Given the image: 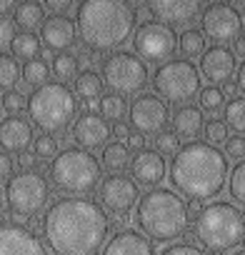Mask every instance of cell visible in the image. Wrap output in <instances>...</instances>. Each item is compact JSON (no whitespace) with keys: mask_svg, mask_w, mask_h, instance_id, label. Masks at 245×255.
Instances as JSON below:
<instances>
[{"mask_svg":"<svg viewBox=\"0 0 245 255\" xmlns=\"http://www.w3.org/2000/svg\"><path fill=\"white\" fill-rule=\"evenodd\" d=\"M110 233L105 208L83 195L58 198L43 218L45 245L53 255H95Z\"/></svg>","mask_w":245,"mask_h":255,"instance_id":"obj_1","label":"cell"},{"mask_svg":"<svg viewBox=\"0 0 245 255\" xmlns=\"http://www.w3.org/2000/svg\"><path fill=\"white\" fill-rule=\"evenodd\" d=\"M230 175L228 158L220 148L205 140L185 143L168 165L170 188L188 200H213L223 193Z\"/></svg>","mask_w":245,"mask_h":255,"instance_id":"obj_2","label":"cell"},{"mask_svg":"<svg viewBox=\"0 0 245 255\" xmlns=\"http://www.w3.org/2000/svg\"><path fill=\"white\" fill-rule=\"evenodd\" d=\"M75 25L80 40L93 53H115L135 35L138 8L122 0H83L78 3Z\"/></svg>","mask_w":245,"mask_h":255,"instance_id":"obj_3","label":"cell"},{"mask_svg":"<svg viewBox=\"0 0 245 255\" xmlns=\"http://www.w3.org/2000/svg\"><path fill=\"white\" fill-rule=\"evenodd\" d=\"M135 225L153 243H175L190 225L188 203L173 188H150L135 205Z\"/></svg>","mask_w":245,"mask_h":255,"instance_id":"obj_4","label":"cell"},{"mask_svg":"<svg viewBox=\"0 0 245 255\" xmlns=\"http://www.w3.org/2000/svg\"><path fill=\"white\" fill-rule=\"evenodd\" d=\"M193 235L208 253L223 255L245 240V213L233 200H215L195 218Z\"/></svg>","mask_w":245,"mask_h":255,"instance_id":"obj_5","label":"cell"},{"mask_svg":"<svg viewBox=\"0 0 245 255\" xmlns=\"http://www.w3.org/2000/svg\"><path fill=\"white\" fill-rule=\"evenodd\" d=\"M103 168L90 150L65 148L50 163V183L65 195H85L98 190Z\"/></svg>","mask_w":245,"mask_h":255,"instance_id":"obj_6","label":"cell"},{"mask_svg":"<svg viewBox=\"0 0 245 255\" xmlns=\"http://www.w3.org/2000/svg\"><path fill=\"white\" fill-rule=\"evenodd\" d=\"M78 98L63 83H48L35 88L28 98V115L30 123L38 125L43 133H60L75 120Z\"/></svg>","mask_w":245,"mask_h":255,"instance_id":"obj_7","label":"cell"},{"mask_svg":"<svg viewBox=\"0 0 245 255\" xmlns=\"http://www.w3.org/2000/svg\"><path fill=\"white\" fill-rule=\"evenodd\" d=\"M153 90L168 105H190L200 98V70L185 58H173L155 70Z\"/></svg>","mask_w":245,"mask_h":255,"instance_id":"obj_8","label":"cell"},{"mask_svg":"<svg viewBox=\"0 0 245 255\" xmlns=\"http://www.w3.org/2000/svg\"><path fill=\"white\" fill-rule=\"evenodd\" d=\"M5 200L13 215L33 220L50 200V185L38 170H20L5 183Z\"/></svg>","mask_w":245,"mask_h":255,"instance_id":"obj_9","label":"cell"},{"mask_svg":"<svg viewBox=\"0 0 245 255\" xmlns=\"http://www.w3.org/2000/svg\"><path fill=\"white\" fill-rule=\"evenodd\" d=\"M100 78L113 93L118 95H140V90L148 85L150 73L148 65L130 50H115L100 63Z\"/></svg>","mask_w":245,"mask_h":255,"instance_id":"obj_10","label":"cell"},{"mask_svg":"<svg viewBox=\"0 0 245 255\" xmlns=\"http://www.w3.org/2000/svg\"><path fill=\"white\" fill-rule=\"evenodd\" d=\"M178 50V35L173 28L155 23V20H145L143 25L135 28L133 35V53L143 60V63H168L173 60Z\"/></svg>","mask_w":245,"mask_h":255,"instance_id":"obj_11","label":"cell"},{"mask_svg":"<svg viewBox=\"0 0 245 255\" xmlns=\"http://www.w3.org/2000/svg\"><path fill=\"white\" fill-rule=\"evenodd\" d=\"M200 30L213 45L235 43L243 35V15L230 3H210L200 15Z\"/></svg>","mask_w":245,"mask_h":255,"instance_id":"obj_12","label":"cell"},{"mask_svg":"<svg viewBox=\"0 0 245 255\" xmlns=\"http://www.w3.org/2000/svg\"><path fill=\"white\" fill-rule=\"evenodd\" d=\"M128 120L135 133L160 135L170 120V110L168 103H163L155 93H140L128 108Z\"/></svg>","mask_w":245,"mask_h":255,"instance_id":"obj_13","label":"cell"},{"mask_svg":"<svg viewBox=\"0 0 245 255\" xmlns=\"http://www.w3.org/2000/svg\"><path fill=\"white\" fill-rule=\"evenodd\" d=\"M98 200L105 210L120 215V213H130V208L138 205L140 200V188L130 175H120L113 173L98 185Z\"/></svg>","mask_w":245,"mask_h":255,"instance_id":"obj_14","label":"cell"},{"mask_svg":"<svg viewBox=\"0 0 245 255\" xmlns=\"http://www.w3.org/2000/svg\"><path fill=\"white\" fill-rule=\"evenodd\" d=\"M143 8L150 13L155 23L173 28V25H190L198 15H203L205 3H200V0H150Z\"/></svg>","mask_w":245,"mask_h":255,"instance_id":"obj_15","label":"cell"},{"mask_svg":"<svg viewBox=\"0 0 245 255\" xmlns=\"http://www.w3.org/2000/svg\"><path fill=\"white\" fill-rule=\"evenodd\" d=\"M235 55L230 48L225 45H213V48H205V53L200 55V78H205L210 85H228L230 78L238 73V65H235Z\"/></svg>","mask_w":245,"mask_h":255,"instance_id":"obj_16","label":"cell"},{"mask_svg":"<svg viewBox=\"0 0 245 255\" xmlns=\"http://www.w3.org/2000/svg\"><path fill=\"white\" fill-rule=\"evenodd\" d=\"M113 135V128L108 125V120L100 113H88L83 110L75 123H73V140L78 143V148L90 150V148H105L108 138Z\"/></svg>","mask_w":245,"mask_h":255,"instance_id":"obj_17","label":"cell"},{"mask_svg":"<svg viewBox=\"0 0 245 255\" xmlns=\"http://www.w3.org/2000/svg\"><path fill=\"white\" fill-rule=\"evenodd\" d=\"M0 255H48L40 238L25 228L5 223L0 225Z\"/></svg>","mask_w":245,"mask_h":255,"instance_id":"obj_18","label":"cell"},{"mask_svg":"<svg viewBox=\"0 0 245 255\" xmlns=\"http://www.w3.org/2000/svg\"><path fill=\"white\" fill-rule=\"evenodd\" d=\"M165 173H168L165 155H160L155 148H143V150H138V153L130 158V178H133L138 185L158 188V185L163 183Z\"/></svg>","mask_w":245,"mask_h":255,"instance_id":"obj_19","label":"cell"},{"mask_svg":"<svg viewBox=\"0 0 245 255\" xmlns=\"http://www.w3.org/2000/svg\"><path fill=\"white\" fill-rule=\"evenodd\" d=\"M75 38H78V25L68 15H50L40 25V43H45L48 50L68 53V48H73Z\"/></svg>","mask_w":245,"mask_h":255,"instance_id":"obj_20","label":"cell"},{"mask_svg":"<svg viewBox=\"0 0 245 255\" xmlns=\"http://www.w3.org/2000/svg\"><path fill=\"white\" fill-rule=\"evenodd\" d=\"M100 255H155L153 240H148L140 230L122 228L110 235Z\"/></svg>","mask_w":245,"mask_h":255,"instance_id":"obj_21","label":"cell"},{"mask_svg":"<svg viewBox=\"0 0 245 255\" xmlns=\"http://www.w3.org/2000/svg\"><path fill=\"white\" fill-rule=\"evenodd\" d=\"M33 143V125L20 115L0 120V148L5 153H23Z\"/></svg>","mask_w":245,"mask_h":255,"instance_id":"obj_22","label":"cell"},{"mask_svg":"<svg viewBox=\"0 0 245 255\" xmlns=\"http://www.w3.org/2000/svg\"><path fill=\"white\" fill-rule=\"evenodd\" d=\"M203 128H205V115L200 108L195 105H183L175 110L173 115V130L180 135V140H193L203 133Z\"/></svg>","mask_w":245,"mask_h":255,"instance_id":"obj_23","label":"cell"},{"mask_svg":"<svg viewBox=\"0 0 245 255\" xmlns=\"http://www.w3.org/2000/svg\"><path fill=\"white\" fill-rule=\"evenodd\" d=\"M13 20L18 28H25V33H33V28H40L45 23V5L38 0H23L15 3Z\"/></svg>","mask_w":245,"mask_h":255,"instance_id":"obj_24","label":"cell"},{"mask_svg":"<svg viewBox=\"0 0 245 255\" xmlns=\"http://www.w3.org/2000/svg\"><path fill=\"white\" fill-rule=\"evenodd\" d=\"M100 163L105 170L110 173H120V170H125L130 168V148L125 143H108L100 153Z\"/></svg>","mask_w":245,"mask_h":255,"instance_id":"obj_25","label":"cell"},{"mask_svg":"<svg viewBox=\"0 0 245 255\" xmlns=\"http://www.w3.org/2000/svg\"><path fill=\"white\" fill-rule=\"evenodd\" d=\"M10 50H13V58L15 60H23V63H30V60H38L40 58V38L35 35V33H15V38H13V45H10Z\"/></svg>","mask_w":245,"mask_h":255,"instance_id":"obj_26","label":"cell"},{"mask_svg":"<svg viewBox=\"0 0 245 255\" xmlns=\"http://www.w3.org/2000/svg\"><path fill=\"white\" fill-rule=\"evenodd\" d=\"M73 93H75V98H80L83 103H85V100H100V98H103V78H100V73H95V70L80 73V75L75 78Z\"/></svg>","mask_w":245,"mask_h":255,"instance_id":"obj_27","label":"cell"},{"mask_svg":"<svg viewBox=\"0 0 245 255\" xmlns=\"http://www.w3.org/2000/svg\"><path fill=\"white\" fill-rule=\"evenodd\" d=\"M178 50L183 53L185 60L203 55L205 53V35H203V30L200 28H185L178 35Z\"/></svg>","mask_w":245,"mask_h":255,"instance_id":"obj_28","label":"cell"},{"mask_svg":"<svg viewBox=\"0 0 245 255\" xmlns=\"http://www.w3.org/2000/svg\"><path fill=\"white\" fill-rule=\"evenodd\" d=\"M223 123L228 125V130H235L238 135L245 133V95H238V98L225 103Z\"/></svg>","mask_w":245,"mask_h":255,"instance_id":"obj_29","label":"cell"},{"mask_svg":"<svg viewBox=\"0 0 245 255\" xmlns=\"http://www.w3.org/2000/svg\"><path fill=\"white\" fill-rule=\"evenodd\" d=\"M128 103H125V95H118V93H105L100 98V115L105 120H113V123H120L122 118L128 115Z\"/></svg>","mask_w":245,"mask_h":255,"instance_id":"obj_30","label":"cell"},{"mask_svg":"<svg viewBox=\"0 0 245 255\" xmlns=\"http://www.w3.org/2000/svg\"><path fill=\"white\" fill-rule=\"evenodd\" d=\"M78 68H80V63H78V55H73V53H55L53 65H50L53 75H55L60 83L75 80V78L80 75V73H78Z\"/></svg>","mask_w":245,"mask_h":255,"instance_id":"obj_31","label":"cell"},{"mask_svg":"<svg viewBox=\"0 0 245 255\" xmlns=\"http://www.w3.org/2000/svg\"><path fill=\"white\" fill-rule=\"evenodd\" d=\"M50 73H53V70H50L48 60H45V58H38V60H30V63L23 65L20 78H23L28 85H33V88H43V85H48Z\"/></svg>","mask_w":245,"mask_h":255,"instance_id":"obj_32","label":"cell"},{"mask_svg":"<svg viewBox=\"0 0 245 255\" xmlns=\"http://www.w3.org/2000/svg\"><path fill=\"white\" fill-rule=\"evenodd\" d=\"M23 68L18 65V60L13 55L0 53V90H15V83L20 80Z\"/></svg>","mask_w":245,"mask_h":255,"instance_id":"obj_33","label":"cell"},{"mask_svg":"<svg viewBox=\"0 0 245 255\" xmlns=\"http://www.w3.org/2000/svg\"><path fill=\"white\" fill-rule=\"evenodd\" d=\"M228 193H230L233 203H238V205L245 208V160H240V163H235V165L230 168Z\"/></svg>","mask_w":245,"mask_h":255,"instance_id":"obj_34","label":"cell"},{"mask_svg":"<svg viewBox=\"0 0 245 255\" xmlns=\"http://www.w3.org/2000/svg\"><path fill=\"white\" fill-rule=\"evenodd\" d=\"M58 148H60V140H58L53 133H43L40 138L33 140V153H35L38 160H50V163H53L55 155L60 153Z\"/></svg>","mask_w":245,"mask_h":255,"instance_id":"obj_35","label":"cell"},{"mask_svg":"<svg viewBox=\"0 0 245 255\" xmlns=\"http://www.w3.org/2000/svg\"><path fill=\"white\" fill-rule=\"evenodd\" d=\"M200 110H208V113H215V110H220L223 105H225V95H223V90L220 88H215V85H210V88H205V90H200Z\"/></svg>","mask_w":245,"mask_h":255,"instance_id":"obj_36","label":"cell"},{"mask_svg":"<svg viewBox=\"0 0 245 255\" xmlns=\"http://www.w3.org/2000/svg\"><path fill=\"white\" fill-rule=\"evenodd\" d=\"M180 135L175 130H163L160 135H155V150L160 155H175L180 150Z\"/></svg>","mask_w":245,"mask_h":255,"instance_id":"obj_37","label":"cell"},{"mask_svg":"<svg viewBox=\"0 0 245 255\" xmlns=\"http://www.w3.org/2000/svg\"><path fill=\"white\" fill-rule=\"evenodd\" d=\"M203 130H205V143H210V145H225V140L230 138L228 125L223 120H208Z\"/></svg>","mask_w":245,"mask_h":255,"instance_id":"obj_38","label":"cell"},{"mask_svg":"<svg viewBox=\"0 0 245 255\" xmlns=\"http://www.w3.org/2000/svg\"><path fill=\"white\" fill-rule=\"evenodd\" d=\"M160 255H208V253L203 248H198L195 243L183 240V243H170L168 248L160 250Z\"/></svg>","mask_w":245,"mask_h":255,"instance_id":"obj_39","label":"cell"},{"mask_svg":"<svg viewBox=\"0 0 245 255\" xmlns=\"http://www.w3.org/2000/svg\"><path fill=\"white\" fill-rule=\"evenodd\" d=\"M3 108L10 113V115H18L20 110H28V100L20 90H8L3 95Z\"/></svg>","mask_w":245,"mask_h":255,"instance_id":"obj_40","label":"cell"},{"mask_svg":"<svg viewBox=\"0 0 245 255\" xmlns=\"http://www.w3.org/2000/svg\"><path fill=\"white\" fill-rule=\"evenodd\" d=\"M225 158H233V160H245V135H230L225 140Z\"/></svg>","mask_w":245,"mask_h":255,"instance_id":"obj_41","label":"cell"},{"mask_svg":"<svg viewBox=\"0 0 245 255\" xmlns=\"http://www.w3.org/2000/svg\"><path fill=\"white\" fill-rule=\"evenodd\" d=\"M13 38H15V28L8 18H0V53H3L8 45H13Z\"/></svg>","mask_w":245,"mask_h":255,"instance_id":"obj_42","label":"cell"},{"mask_svg":"<svg viewBox=\"0 0 245 255\" xmlns=\"http://www.w3.org/2000/svg\"><path fill=\"white\" fill-rule=\"evenodd\" d=\"M13 168H15V160H13L5 150H0V180H10V178L15 175Z\"/></svg>","mask_w":245,"mask_h":255,"instance_id":"obj_43","label":"cell"},{"mask_svg":"<svg viewBox=\"0 0 245 255\" xmlns=\"http://www.w3.org/2000/svg\"><path fill=\"white\" fill-rule=\"evenodd\" d=\"M35 163H38L35 153H30V150H23V153H18V165H20L23 170H33V168H35Z\"/></svg>","mask_w":245,"mask_h":255,"instance_id":"obj_44","label":"cell"},{"mask_svg":"<svg viewBox=\"0 0 245 255\" xmlns=\"http://www.w3.org/2000/svg\"><path fill=\"white\" fill-rule=\"evenodd\" d=\"M125 145H128V148H133V150L138 153V150H143V148H145V135H143V133H135V130H130V135H128Z\"/></svg>","mask_w":245,"mask_h":255,"instance_id":"obj_45","label":"cell"},{"mask_svg":"<svg viewBox=\"0 0 245 255\" xmlns=\"http://www.w3.org/2000/svg\"><path fill=\"white\" fill-rule=\"evenodd\" d=\"M113 135L118 138V143H122V140H128V135H130V128H128L125 123H115V128H113Z\"/></svg>","mask_w":245,"mask_h":255,"instance_id":"obj_46","label":"cell"},{"mask_svg":"<svg viewBox=\"0 0 245 255\" xmlns=\"http://www.w3.org/2000/svg\"><path fill=\"white\" fill-rule=\"evenodd\" d=\"M203 208H205V203H200V200H188V218H198V215L203 213Z\"/></svg>","mask_w":245,"mask_h":255,"instance_id":"obj_47","label":"cell"},{"mask_svg":"<svg viewBox=\"0 0 245 255\" xmlns=\"http://www.w3.org/2000/svg\"><path fill=\"white\" fill-rule=\"evenodd\" d=\"M233 55L235 58H243L245 60V35H240L235 43H233Z\"/></svg>","mask_w":245,"mask_h":255,"instance_id":"obj_48","label":"cell"},{"mask_svg":"<svg viewBox=\"0 0 245 255\" xmlns=\"http://www.w3.org/2000/svg\"><path fill=\"white\" fill-rule=\"evenodd\" d=\"M48 10H53V15H63V10L70 8V3H43Z\"/></svg>","mask_w":245,"mask_h":255,"instance_id":"obj_49","label":"cell"},{"mask_svg":"<svg viewBox=\"0 0 245 255\" xmlns=\"http://www.w3.org/2000/svg\"><path fill=\"white\" fill-rule=\"evenodd\" d=\"M235 78H238V83H235V85H238V90H240V93L245 95V60H243V65L238 68V73H235Z\"/></svg>","mask_w":245,"mask_h":255,"instance_id":"obj_50","label":"cell"},{"mask_svg":"<svg viewBox=\"0 0 245 255\" xmlns=\"http://www.w3.org/2000/svg\"><path fill=\"white\" fill-rule=\"evenodd\" d=\"M15 10V3H3V0H0V18H8V13H13Z\"/></svg>","mask_w":245,"mask_h":255,"instance_id":"obj_51","label":"cell"},{"mask_svg":"<svg viewBox=\"0 0 245 255\" xmlns=\"http://www.w3.org/2000/svg\"><path fill=\"white\" fill-rule=\"evenodd\" d=\"M220 90H223V95H225V98H230V100H233V98H238V95H235L238 85H230V83H228V85H225V88H220Z\"/></svg>","mask_w":245,"mask_h":255,"instance_id":"obj_52","label":"cell"},{"mask_svg":"<svg viewBox=\"0 0 245 255\" xmlns=\"http://www.w3.org/2000/svg\"><path fill=\"white\" fill-rule=\"evenodd\" d=\"M0 218H3V193H0Z\"/></svg>","mask_w":245,"mask_h":255,"instance_id":"obj_53","label":"cell"},{"mask_svg":"<svg viewBox=\"0 0 245 255\" xmlns=\"http://www.w3.org/2000/svg\"><path fill=\"white\" fill-rule=\"evenodd\" d=\"M230 255H245V248H240V250H235V253H230Z\"/></svg>","mask_w":245,"mask_h":255,"instance_id":"obj_54","label":"cell"},{"mask_svg":"<svg viewBox=\"0 0 245 255\" xmlns=\"http://www.w3.org/2000/svg\"><path fill=\"white\" fill-rule=\"evenodd\" d=\"M0 113H3V100H0Z\"/></svg>","mask_w":245,"mask_h":255,"instance_id":"obj_55","label":"cell"}]
</instances>
